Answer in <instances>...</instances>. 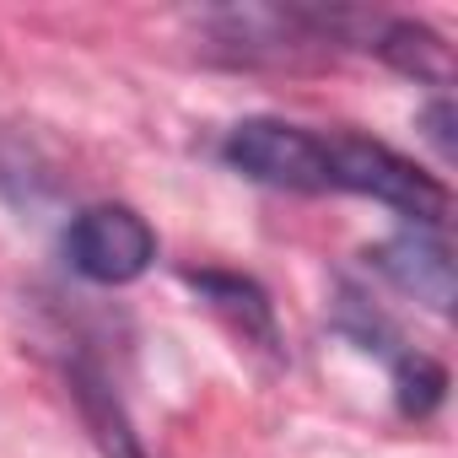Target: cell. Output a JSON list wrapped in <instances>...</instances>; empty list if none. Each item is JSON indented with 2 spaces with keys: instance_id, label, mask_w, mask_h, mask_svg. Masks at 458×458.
<instances>
[{
  "instance_id": "obj_1",
  "label": "cell",
  "mask_w": 458,
  "mask_h": 458,
  "mask_svg": "<svg viewBox=\"0 0 458 458\" xmlns=\"http://www.w3.org/2000/svg\"><path fill=\"white\" fill-rule=\"evenodd\" d=\"M329 189L367 194V199L410 216L420 233H437L453 210L442 178H431L426 167H415L410 157H399L394 146L367 140V135H329Z\"/></svg>"
},
{
  "instance_id": "obj_2",
  "label": "cell",
  "mask_w": 458,
  "mask_h": 458,
  "mask_svg": "<svg viewBox=\"0 0 458 458\" xmlns=\"http://www.w3.org/2000/svg\"><path fill=\"white\" fill-rule=\"evenodd\" d=\"M226 167H238L254 183L286 194H324L329 189V135H313L286 119H243L221 140Z\"/></svg>"
},
{
  "instance_id": "obj_3",
  "label": "cell",
  "mask_w": 458,
  "mask_h": 458,
  "mask_svg": "<svg viewBox=\"0 0 458 458\" xmlns=\"http://www.w3.org/2000/svg\"><path fill=\"white\" fill-rule=\"evenodd\" d=\"M65 259L92 286H130V281H140L151 270L157 233L146 226L140 210L103 199V205H87V210L71 216V226H65Z\"/></svg>"
},
{
  "instance_id": "obj_4",
  "label": "cell",
  "mask_w": 458,
  "mask_h": 458,
  "mask_svg": "<svg viewBox=\"0 0 458 458\" xmlns=\"http://www.w3.org/2000/svg\"><path fill=\"white\" fill-rule=\"evenodd\" d=\"M367 265L377 276H388L399 292H410L415 302L447 313L453 308V259H447V243L437 233H420V226H410V233L377 243L367 254Z\"/></svg>"
},
{
  "instance_id": "obj_5",
  "label": "cell",
  "mask_w": 458,
  "mask_h": 458,
  "mask_svg": "<svg viewBox=\"0 0 458 458\" xmlns=\"http://www.w3.org/2000/svg\"><path fill=\"white\" fill-rule=\"evenodd\" d=\"M65 377H71V399H76V410H81V420H87V431H92V442H98L103 458H151L146 442H140V431L130 426L124 399L114 394V383L92 361H71Z\"/></svg>"
},
{
  "instance_id": "obj_6",
  "label": "cell",
  "mask_w": 458,
  "mask_h": 458,
  "mask_svg": "<svg viewBox=\"0 0 458 458\" xmlns=\"http://www.w3.org/2000/svg\"><path fill=\"white\" fill-rule=\"evenodd\" d=\"M216 313H226L233 318V329L243 335V340H254L259 351H270V356H281V329H276V308H270V297L249 281V276H233V270H189L183 276Z\"/></svg>"
},
{
  "instance_id": "obj_7",
  "label": "cell",
  "mask_w": 458,
  "mask_h": 458,
  "mask_svg": "<svg viewBox=\"0 0 458 458\" xmlns=\"http://www.w3.org/2000/svg\"><path fill=\"white\" fill-rule=\"evenodd\" d=\"M361 49L377 55V60H388L394 71H404V76H415V81H431V87H447V76H453L447 44H442L431 28L410 22V17H383V12H372V28H367V44H361Z\"/></svg>"
},
{
  "instance_id": "obj_8",
  "label": "cell",
  "mask_w": 458,
  "mask_h": 458,
  "mask_svg": "<svg viewBox=\"0 0 458 458\" xmlns=\"http://www.w3.org/2000/svg\"><path fill=\"white\" fill-rule=\"evenodd\" d=\"M388 367H394V394H399V410H404V415H415V420H426V415L442 404V394H447V372H442L431 356L410 351V345H399V351L388 356Z\"/></svg>"
},
{
  "instance_id": "obj_9",
  "label": "cell",
  "mask_w": 458,
  "mask_h": 458,
  "mask_svg": "<svg viewBox=\"0 0 458 458\" xmlns=\"http://www.w3.org/2000/svg\"><path fill=\"white\" fill-rule=\"evenodd\" d=\"M420 124H426L431 146H437V151H442V162H447V157H453V135H447V124H453V108H447V98H437V103L426 108V119H420Z\"/></svg>"
}]
</instances>
